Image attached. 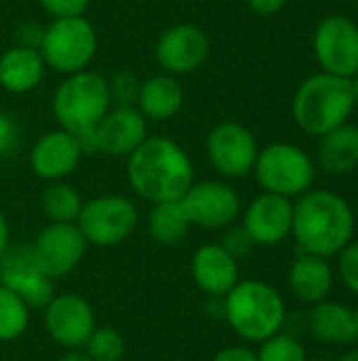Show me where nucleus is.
<instances>
[{
    "label": "nucleus",
    "mask_w": 358,
    "mask_h": 361,
    "mask_svg": "<svg viewBox=\"0 0 358 361\" xmlns=\"http://www.w3.org/2000/svg\"><path fill=\"white\" fill-rule=\"evenodd\" d=\"M131 190L148 203L179 201L194 184V165L188 152L165 135H148L127 157Z\"/></svg>",
    "instance_id": "1"
},
{
    "label": "nucleus",
    "mask_w": 358,
    "mask_h": 361,
    "mask_svg": "<svg viewBox=\"0 0 358 361\" xmlns=\"http://www.w3.org/2000/svg\"><path fill=\"white\" fill-rule=\"evenodd\" d=\"M291 235L304 254L331 258L352 241V207L331 190H308L293 205Z\"/></svg>",
    "instance_id": "2"
},
{
    "label": "nucleus",
    "mask_w": 358,
    "mask_h": 361,
    "mask_svg": "<svg viewBox=\"0 0 358 361\" xmlns=\"http://www.w3.org/2000/svg\"><path fill=\"white\" fill-rule=\"evenodd\" d=\"M224 317L245 343L260 345L283 332L287 307L276 288L260 279H243L224 296Z\"/></svg>",
    "instance_id": "3"
},
{
    "label": "nucleus",
    "mask_w": 358,
    "mask_h": 361,
    "mask_svg": "<svg viewBox=\"0 0 358 361\" xmlns=\"http://www.w3.org/2000/svg\"><path fill=\"white\" fill-rule=\"evenodd\" d=\"M51 108L59 127L74 133L82 142L84 152H89V140L95 127L112 108L108 80L91 70L68 74L55 89Z\"/></svg>",
    "instance_id": "4"
},
{
    "label": "nucleus",
    "mask_w": 358,
    "mask_h": 361,
    "mask_svg": "<svg viewBox=\"0 0 358 361\" xmlns=\"http://www.w3.org/2000/svg\"><path fill=\"white\" fill-rule=\"evenodd\" d=\"M352 108V82L329 72L306 78L293 99L295 123L310 135H325L344 125Z\"/></svg>",
    "instance_id": "5"
},
{
    "label": "nucleus",
    "mask_w": 358,
    "mask_h": 361,
    "mask_svg": "<svg viewBox=\"0 0 358 361\" xmlns=\"http://www.w3.org/2000/svg\"><path fill=\"white\" fill-rule=\"evenodd\" d=\"M38 51L49 68L76 74L91 66L97 53V32L84 15L55 17L44 30Z\"/></svg>",
    "instance_id": "6"
},
{
    "label": "nucleus",
    "mask_w": 358,
    "mask_h": 361,
    "mask_svg": "<svg viewBox=\"0 0 358 361\" xmlns=\"http://www.w3.org/2000/svg\"><path fill=\"white\" fill-rule=\"evenodd\" d=\"M255 178L264 192L281 197H302L314 182V165L310 157L293 144H270L257 152Z\"/></svg>",
    "instance_id": "7"
},
{
    "label": "nucleus",
    "mask_w": 358,
    "mask_h": 361,
    "mask_svg": "<svg viewBox=\"0 0 358 361\" xmlns=\"http://www.w3.org/2000/svg\"><path fill=\"white\" fill-rule=\"evenodd\" d=\"M137 222L139 212L131 199L122 195H101L82 203L76 226L89 245L114 247L133 235Z\"/></svg>",
    "instance_id": "8"
},
{
    "label": "nucleus",
    "mask_w": 358,
    "mask_h": 361,
    "mask_svg": "<svg viewBox=\"0 0 358 361\" xmlns=\"http://www.w3.org/2000/svg\"><path fill=\"white\" fill-rule=\"evenodd\" d=\"M38 267L55 281L70 275L87 254V239L76 222H49L30 243Z\"/></svg>",
    "instance_id": "9"
},
{
    "label": "nucleus",
    "mask_w": 358,
    "mask_h": 361,
    "mask_svg": "<svg viewBox=\"0 0 358 361\" xmlns=\"http://www.w3.org/2000/svg\"><path fill=\"white\" fill-rule=\"evenodd\" d=\"M179 203L190 224L207 231L228 228L241 214L238 192L230 184L217 180L194 182Z\"/></svg>",
    "instance_id": "10"
},
{
    "label": "nucleus",
    "mask_w": 358,
    "mask_h": 361,
    "mask_svg": "<svg viewBox=\"0 0 358 361\" xmlns=\"http://www.w3.org/2000/svg\"><path fill=\"white\" fill-rule=\"evenodd\" d=\"M0 286L17 294L30 309H44L55 296V281L38 267L30 243L6 250L0 260Z\"/></svg>",
    "instance_id": "11"
},
{
    "label": "nucleus",
    "mask_w": 358,
    "mask_h": 361,
    "mask_svg": "<svg viewBox=\"0 0 358 361\" xmlns=\"http://www.w3.org/2000/svg\"><path fill=\"white\" fill-rule=\"evenodd\" d=\"M42 313L46 334L68 351L84 349L87 341L97 328L93 307L82 296L72 292L55 294Z\"/></svg>",
    "instance_id": "12"
},
{
    "label": "nucleus",
    "mask_w": 358,
    "mask_h": 361,
    "mask_svg": "<svg viewBox=\"0 0 358 361\" xmlns=\"http://www.w3.org/2000/svg\"><path fill=\"white\" fill-rule=\"evenodd\" d=\"M257 152L260 148L253 133L238 123H219L207 135L209 163L224 178H245L251 173Z\"/></svg>",
    "instance_id": "13"
},
{
    "label": "nucleus",
    "mask_w": 358,
    "mask_h": 361,
    "mask_svg": "<svg viewBox=\"0 0 358 361\" xmlns=\"http://www.w3.org/2000/svg\"><path fill=\"white\" fill-rule=\"evenodd\" d=\"M211 44L203 27L194 23H177L167 27L154 47L158 66L173 76L196 72L209 57Z\"/></svg>",
    "instance_id": "14"
},
{
    "label": "nucleus",
    "mask_w": 358,
    "mask_h": 361,
    "mask_svg": "<svg viewBox=\"0 0 358 361\" xmlns=\"http://www.w3.org/2000/svg\"><path fill=\"white\" fill-rule=\"evenodd\" d=\"M148 137V121L135 106H116L95 127L89 140V152L127 159Z\"/></svg>",
    "instance_id": "15"
},
{
    "label": "nucleus",
    "mask_w": 358,
    "mask_h": 361,
    "mask_svg": "<svg viewBox=\"0 0 358 361\" xmlns=\"http://www.w3.org/2000/svg\"><path fill=\"white\" fill-rule=\"evenodd\" d=\"M314 51L325 72L350 78L358 72V27L346 17H327L314 34Z\"/></svg>",
    "instance_id": "16"
},
{
    "label": "nucleus",
    "mask_w": 358,
    "mask_h": 361,
    "mask_svg": "<svg viewBox=\"0 0 358 361\" xmlns=\"http://www.w3.org/2000/svg\"><path fill=\"white\" fill-rule=\"evenodd\" d=\"M82 154V142L74 133L59 127L36 140L30 150V167L40 180L59 182L76 171Z\"/></svg>",
    "instance_id": "17"
},
{
    "label": "nucleus",
    "mask_w": 358,
    "mask_h": 361,
    "mask_svg": "<svg viewBox=\"0 0 358 361\" xmlns=\"http://www.w3.org/2000/svg\"><path fill=\"white\" fill-rule=\"evenodd\" d=\"M293 226V203L287 197L264 192L255 197L245 216L243 228L249 233L255 245L272 247L291 235Z\"/></svg>",
    "instance_id": "18"
},
{
    "label": "nucleus",
    "mask_w": 358,
    "mask_h": 361,
    "mask_svg": "<svg viewBox=\"0 0 358 361\" xmlns=\"http://www.w3.org/2000/svg\"><path fill=\"white\" fill-rule=\"evenodd\" d=\"M192 279L209 296L224 298L238 279V260H234L219 243L200 245L192 256Z\"/></svg>",
    "instance_id": "19"
},
{
    "label": "nucleus",
    "mask_w": 358,
    "mask_h": 361,
    "mask_svg": "<svg viewBox=\"0 0 358 361\" xmlns=\"http://www.w3.org/2000/svg\"><path fill=\"white\" fill-rule=\"evenodd\" d=\"M44 70L46 63L38 49L15 44L0 55V87L15 95L30 93L42 82Z\"/></svg>",
    "instance_id": "20"
},
{
    "label": "nucleus",
    "mask_w": 358,
    "mask_h": 361,
    "mask_svg": "<svg viewBox=\"0 0 358 361\" xmlns=\"http://www.w3.org/2000/svg\"><path fill=\"white\" fill-rule=\"evenodd\" d=\"M184 87L173 74H154L139 85L135 108L146 121L162 123L179 114L184 106Z\"/></svg>",
    "instance_id": "21"
},
{
    "label": "nucleus",
    "mask_w": 358,
    "mask_h": 361,
    "mask_svg": "<svg viewBox=\"0 0 358 361\" xmlns=\"http://www.w3.org/2000/svg\"><path fill=\"white\" fill-rule=\"evenodd\" d=\"M289 290L291 294L308 305L327 300L333 290V269L327 258L314 254H300L289 269Z\"/></svg>",
    "instance_id": "22"
},
{
    "label": "nucleus",
    "mask_w": 358,
    "mask_h": 361,
    "mask_svg": "<svg viewBox=\"0 0 358 361\" xmlns=\"http://www.w3.org/2000/svg\"><path fill=\"white\" fill-rule=\"evenodd\" d=\"M308 324L312 336L325 345H352L358 341L357 313L342 302L321 300L312 305Z\"/></svg>",
    "instance_id": "23"
},
{
    "label": "nucleus",
    "mask_w": 358,
    "mask_h": 361,
    "mask_svg": "<svg viewBox=\"0 0 358 361\" xmlns=\"http://www.w3.org/2000/svg\"><path fill=\"white\" fill-rule=\"evenodd\" d=\"M319 161L329 173H348L358 165V127L340 125L323 135Z\"/></svg>",
    "instance_id": "24"
},
{
    "label": "nucleus",
    "mask_w": 358,
    "mask_h": 361,
    "mask_svg": "<svg viewBox=\"0 0 358 361\" xmlns=\"http://www.w3.org/2000/svg\"><path fill=\"white\" fill-rule=\"evenodd\" d=\"M146 222L148 235L160 245H179L192 228L179 201L152 203Z\"/></svg>",
    "instance_id": "25"
},
{
    "label": "nucleus",
    "mask_w": 358,
    "mask_h": 361,
    "mask_svg": "<svg viewBox=\"0 0 358 361\" xmlns=\"http://www.w3.org/2000/svg\"><path fill=\"white\" fill-rule=\"evenodd\" d=\"M82 203L80 192L63 180L51 182L42 192V212L49 222H76Z\"/></svg>",
    "instance_id": "26"
},
{
    "label": "nucleus",
    "mask_w": 358,
    "mask_h": 361,
    "mask_svg": "<svg viewBox=\"0 0 358 361\" xmlns=\"http://www.w3.org/2000/svg\"><path fill=\"white\" fill-rule=\"evenodd\" d=\"M30 326V307L11 290L0 286V343L17 341Z\"/></svg>",
    "instance_id": "27"
},
{
    "label": "nucleus",
    "mask_w": 358,
    "mask_h": 361,
    "mask_svg": "<svg viewBox=\"0 0 358 361\" xmlns=\"http://www.w3.org/2000/svg\"><path fill=\"white\" fill-rule=\"evenodd\" d=\"M84 353L93 361H122L127 345L118 330L103 326L93 330L91 338L84 345Z\"/></svg>",
    "instance_id": "28"
},
{
    "label": "nucleus",
    "mask_w": 358,
    "mask_h": 361,
    "mask_svg": "<svg viewBox=\"0 0 358 361\" xmlns=\"http://www.w3.org/2000/svg\"><path fill=\"white\" fill-rule=\"evenodd\" d=\"M255 357L257 361H308V353L298 338L279 332L260 343Z\"/></svg>",
    "instance_id": "29"
},
{
    "label": "nucleus",
    "mask_w": 358,
    "mask_h": 361,
    "mask_svg": "<svg viewBox=\"0 0 358 361\" xmlns=\"http://www.w3.org/2000/svg\"><path fill=\"white\" fill-rule=\"evenodd\" d=\"M139 85L141 82H137V78L131 72H120L112 80H108L110 99L116 106H135V99H137V93H139Z\"/></svg>",
    "instance_id": "30"
},
{
    "label": "nucleus",
    "mask_w": 358,
    "mask_h": 361,
    "mask_svg": "<svg viewBox=\"0 0 358 361\" xmlns=\"http://www.w3.org/2000/svg\"><path fill=\"white\" fill-rule=\"evenodd\" d=\"M338 256V273L342 283L358 296V241H350Z\"/></svg>",
    "instance_id": "31"
},
{
    "label": "nucleus",
    "mask_w": 358,
    "mask_h": 361,
    "mask_svg": "<svg viewBox=\"0 0 358 361\" xmlns=\"http://www.w3.org/2000/svg\"><path fill=\"white\" fill-rule=\"evenodd\" d=\"M219 245H222L234 260H238V262H241L243 258H247V256L253 252V247H255L253 239H251L249 233L243 228V224H241V226L230 224Z\"/></svg>",
    "instance_id": "32"
},
{
    "label": "nucleus",
    "mask_w": 358,
    "mask_h": 361,
    "mask_svg": "<svg viewBox=\"0 0 358 361\" xmlns=\"http://www.w3.org/2000/svg\"><path fill=\"white\" fill-rule=\"evenodd\" d=\"M40 6L55 19V17H76L84 15L91 0H38Z\"/></svg>",
    "instance_id": "33"
},
{
    "label": "nucleus",
    "mask_w": 358,
    "mask_h": 361,
    "mask_svg": "<svg viewBox=\"0 0 358 361\" xmlns=\"http://www.w3.org/2000/svg\"><path fill=\"white\" fill-rule=\"evenodd\" d=\"M211 361H257V357H255V351L249 347H226L217 351Z\"/></svg>",
    "instance_id": "34"
},
{
    "label": "nucleus",
    "mask_w": 358,
    "mask_h": 361,
    "mask_svg": "<svg viewBox=\"0 0 358 361\" xmlns=\"http://www.w3.org/2000/svg\"><path fill=\"white\" fill-rule=\"evenodd\" d=\"M247 2L260 15H274L285 6L287 0H247Z\"/></svg>",
    "instance_id": "35"
},
{
    "label": "nucleus",
    "mask_w": 358,
    "mask_h": 361,
    "mask_svg": "<svg viewBox=\"0 0 358 361\" xmlns=\"http://www.w3.org/2000/svg\"><path fill=\"white\" fill-rule=\"evenodd\" d=\"M8 247H11V233H8L6 218H4V214L0 212V260H2V256L6 254Z\"/></svg>",
    "instance_id": "36"
},
{
    "label": "nucleus",
    "mask_w": 358,
    "mask_h": 361,
    "mask_svg": "<svg viewBox=\"0 0 358 361\" xmlns=\"http://www.w3.org/2000/svg\"><path fill=\"white\" fill-rule=\"evenodd\" d=\"M59 361H93L87 353H84V349H74V351H68L63 357Z\"/></svg>",
    "instance_id": "37"
},
{
    "label": "nucleus",
    "mask_w": 358,
    "mask_h": 361,
    "mask_svg": "<svg viewBox=\"0 0 358 361\" xmlns=\"http://www.w3.org/2000/svg\"><path fill=\"white\" fill-rule=\"evenodd\" d=\"M338 361H358V349H354V351H348L346 355H342Z\"/></svg>",
    "instance_id": "38"
},
{
    "label": "nucleus",
    "mask_w": 358,
    "mask_h": 361,
    "mask_svg": "<svg viewBox=\"0 0 358 361\" xmlns=\"http://www.w3.org/2000/svg\"><path fill=\"white\" fill-rule=\"evenodd\" d=\"M352 97H354V104H358V76L357 80L352 82Z\"/></svg>",
    "instance_id": "39"
},
{
    "label": "nucleus",
    "mask_w": 358,
    "mask_h": 361,
    "mask_svg": "<svg viewBox=\"0 0 358 361\" xmlns=\"http://www.w3.org/2000/svg\"><path fill=\"white\" fill-rule=\"evenodd\" d=\"M354 313H357V326H358V309H357V311H354Z\"/></svg>",
    "instance_id": "40"
}]
</instances>
